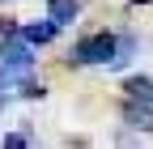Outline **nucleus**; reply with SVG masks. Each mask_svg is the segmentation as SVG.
Masks as SVG:
<instances>
[{
	"label": "nucleus",
	"mask_w": 153,
	"mask_h": 149,
	"mask_svg": "<svg viewBox=\"0 0 153 149\" xmlns=\"http://www.w3.org/2000/svg\"><path fill=\"white\" fill-rule=\"evenodd\" d=\"M119 89H123V98H136V102H153V77H145V72H128Z\"/></svg>",
	"instance_id": "obj_5"
},
{
	"label": "nucleus",
	"mask_w": 153,
	"mask_h": 149,
	"mask_svg": "<svg viewBox=\"0 0 153 149\" xmlns=\"http://www.w3.org/2000/svg\"><path fill=\"white\" fill-rule=\"evenodd\" d=\"M0 64L9 68V77H26V72H34V64H38V47L17 34V39L0 43Z\"/></svg>",
	"instance_id": "obj_2"
},
{
	"label": "nucleus",
	"mask_w": 153,
	"mask_h": 149,
	"mask_svg": "<svg viewBox=\"0 0 153 149\" xmlns=\"http://www.w3.org/2000/svg\"><path fill=\"white\" fill-rule=\"evenodd\" d=\"M55 34H60V26H55L51 17H34V22H22V39H30L34 47H47Z\"/></svg>",
	"instance_id": "obj_4"
},
{
	"label": "nucleus",
	"mask_w": 153,
	"mask_h": 149,
	"mask_svg": "<svg viewBox=\"0 0 153 149\" xmlns=\"http://www.w3.org/2000/svg\"><path fill=\"white\" fill-rule=\"evenodd\" d=\"M47 17L64 30V26H72L81 17V0H47Z\"/></svg>",
	"instance_id": "obj_6"
},
{
	"label": "nucleus",
	"mask_w": 153,
	"mask_h": 149,
	"mask_svg": "<svg viewBox=\"0 0 153 149\" xmlns=\"http://www.w3.org/2000/svg\"><path fill=\"white\" fill-rule=\"evenodd\" d=\"M0 107H4V89H0Z\"/></svg>",
	"instance_id": "obj_14"
},
{
	"label": "nucleus",
	"mask_w": 153,
	"mask_h": 149,
	"mask_svg": "<svg viewBox=\"0 0 153 149\" xmlns=\"http://www.w3.org/2000/svg\"><path fill=\"white\" fill-rule=\"evenodd\" d=\"M0 4H4V9H9V4H13V0H0Z\"/></svg>",
	"instance_id": "obj_15"
},
{
	"label": "nucleus",
	"mask_w": 153,
	"mask_h": 149,
	"mask_svg": "<svg viewBox=\"0 0 153 149\" xmlns=\"http://www.w3.org/2000/svg\"><path fill=\"white\" fill-rule=\"evenodd\" d=\"M115 149H145L140 145V132H136V128H119V132H115Z\"/></svg>",
	"instance_id": "obj_9"
},
{
	"label": "nucleus",
	"mask_w": 153,
	"mask_h": 149,
	"mask_svg": "<svg viewBox=\"0 0 153 149\" xmlns=\"http://www.w3.org/2000/svg\"><path fill=\"white\" fill-rule=\"evenodd\" d=\"M22 34V17H9V13H0V43H9Z\"/></svg>",
	"instance_id": "obj_10"
},
{
	"label": "nucleus",
	"mask_w": 153,
	"mask_h": 149,
	"mask_svg": "<svg viewBox=\"0 0 153 149\" xmlns=\"http://www.w3.org/2000/svg\"><path fill=\"white\" fill-rule=\"evenodd\" d=\"M0 149H30V132H26V128H22V132H4Z\"/></svg>",
	"instance_id": "obj_11"
},
{
	"label": "nucleus",
	"mask_w": 153,
	"mask_h": 149,
	"mask_svg": "<svg viewBox=\"0 0 153 149\" xmlns=\"http://www.w3.org/2000/svg\"><path fill=\"white\" fill-rule=\"evenodd\" d=\"M136 34H132V30H119V51H115V64L111 68H128L132 64V55H136Z\"/></svg>",
	"instance_id": "obj_8"
},
{
	"label": "nucleus",
	"mask_w": 153,
	"mask_h": 149,
	"mask_svg": "<svg viewBox=\"0 0 153 149\" xmlns=\"http://www.w3.org/2000/svg\"><path fill=\"white\" fill-rule=\"evenodd\" d=\"M9 81H13V77H9V68L0 64V89H9Z\"/></svg>",
	"instance_id": "obj_12"
},
{
	"label": "nucleus",
	"mask_w": 153,
	"mask_h": 149,
	"mask_svg": "<svg viewBox=\"0 0 153 149\" xmlns=\"http://www.w3.org/2000/svg\"><path fill=\"white\" fill-rule=\"evenodd\" d=\"M132 4H153V0H132Z\"/></svg>",
	"instance_id": "obj_13"
},
{
	"label": "nucleus",
	"mask_w": 153,
	"mask_h": 149,
	"mask_svg": "<svg viewBox=\"0 0 153 149\" xmlns=\"http://www.w3.org/2000/svg\"><path fill=\"white\" fill-rule=\"evenodd\" d=\"M119 115L128 128H136V132H153V102H136V98H123Z\"/></svg>",
	"instance_id": "obj_3"
},
{
	"label": "nucleus",
	"mask_w": 153,
	"mask_h": 149,
	"mask_svg": "<svg viewBox=\"0 0 153 149\" xmlns=\"http://www.w3.org/2000/svg\"><path fill=\"white\" fill-rule=\"evenodd\" d=\"M9 89H13L17 98H47V85H43V81H34V72H26V77H13Z\"/></svg>",
	"instance_id": "obj_7"
},
{
	"label": "nucleus",
	"mask_w": 153,
	"mask_h": 149,
	"mask_svg": "<svg viewBox=\"0 0 153 149\" xmlns=\"http://www.w3.org/2000/svg\"><path fill=\"white\" fill-rule=\"evenodd\" d=\"M119 51V30H94L68 51V68H111Z\"/></svg>",
	"instance_id": "obj_1"
}]
</instances>
